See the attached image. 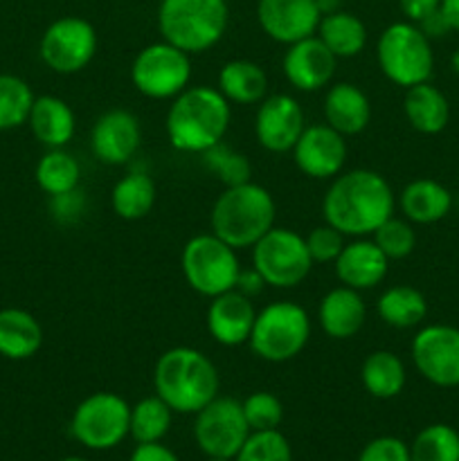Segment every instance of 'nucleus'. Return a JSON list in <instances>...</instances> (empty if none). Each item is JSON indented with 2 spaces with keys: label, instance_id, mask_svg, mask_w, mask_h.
I'll use <instances>...</instances> for the list:
<instances>
[{
  "label": "nucleus",
  "instance_id": "nucleus-39",
  "mask_svg": "<svg viewBox=\"0 0 459 461\" xmlns=\"http://www.w3.org/2000/svg\"><path fill=\"white\" fill-rule=\"evenodd\" d=\"M234 461H292V450L279 430L250 432Z\"/></svg>",
  "mask_w": 459,
  "mask_h": 461
},
{
  "label": "nucleus",
  "instance_id": "nucleus-14",
  "mask_svg": "<svg viewBox=\"0 0 459 461\" xmlns=\"http://www.w3.org/2000/svg\"><path fill=\"white\" fill-rule=\"evenodd\" d=\"M417 372L436 387L459 385V329L450 324H428L410 345Z\"/></svg>",
  "mask_w": 459,
  "mask_h": 461
},
{
  "label": "nucleus",
  "instance_id": "nucleus-10",
  "mask_svg": "<svg viewBox=\"0 0 459 461\" xmlns=\"http://www.w3.org/2000/svg\"><path fill=\"white\" fill-rule=\"evenodd\" d=\"M135 90L148 99H174L192 81V54L166 41L147 45L130 63Z\"/></svg>",
  "mask_w": 459,
  "mask_h": 461
},
{
  "label": "nucleus",
  "instance_id": "nucleus-41",
  "mask_svg": "<svg viewBox=\"0 0 459 461\" xmlns=\"http://www.w3.org/2000/svg\"><path fill=\"white\" fill-rule=\"evenodd\" d=\"M304 239L313 264H333L342 252V248H345V234H340L328 223L313 228L309 237Z\"/></svg>",
  "mask_w": 459,
  "mask_h": 461
},
{
  "label": "nucleus",
  "instance_id": "nucleus-48",
  "mask_svg": "<svg viewBox=\"0 0 459 461\" xmlns=\"http://www.w3.org/2000/svg\"><path fill=\"white\" fill-rule=\"evenodd\" d=\"M441 14H444L450 30L459 32V0H441Z\"/></svg>",
  "mask_w": 459,
  "mask_h": 461
},
{
  "label": "nucleus",
  "instance_id": "nucleus-36",
  "mask_svg": "<svg viewBox=\"0 0 459 461\" xmlns=\"http://www.w3.org/2000/svg\"><path fill=\"white\" fill-rule=\"evenodd\" d=\"M34 99L25 79L16 75H0V133L27 124Z\"/></svg>",
  "mask_w": 459,
  "mask_h": 461
},
{
  "label": "nucleus",
  "instance_id": "nucleus-44",
  "mask_svg": "<svg viewBox=\"0 0 459 461\" xmlns=\"http://www.w3.org/2000/svg\"><path fill=\"white\" fill-rule=\"evenodd\" d=\"M399 7L403 12L405 21L410 23H421L426 21L430 14L439 12L441 0H399Z\"/></svg>",
  "mask_w": 459,
  "mask_h": 461
},
{
  "label": "nucleus",
  "instance_id": "nucleus-11",
  "mask_svg": "<svg viewBox=\"0 0 459 461\" xmlns=\"http://www.w3.org/2000/svg\"><path fill=\"white\" fill-rule=\"evenodd\" d=\"M130 405L115 392H94L75 408L70 432L90 450H111L129 437Z\"/></svg>",
  "mask_w": 459,
  "mask_h": 461
},
{
  "label": "nucleus",
  "instance_id": "nucleus-8",
  "mask_svg": "<svg viewBox=\"0 0 459 461\" xmlns=\"http://www.w3.org/2000/svg\"><path fill=\"white\" fill-rule=\"evenodd\" d=\"M180 266L187 286L210 300L232 291L241 273L237 250L212 232L196 234L184 243Z\"/></svg>",
  "mask_w": 459,
  "mask_h": 461
},
{
  "label": "nucleus",
  "instance_id": "nucleus-21",
  "mask_svg": "<svg viewBox=\"0 0 459 461\" xmlns=\"http://www.w3.org/2000/svg\"><path fill=\"white\" fill-rule=\"evenodd\" d=\"M333 266H336V275L342 286H349L354 291H369L387 277L390 259L382 255L374 239L360 237L345 243Z\"/></svg>",
  "mask_w": 459,
  "mask_h": 461
},
{
  "label": "nucleus",
  "instance_id": "nucleus-17",
  "mask_svg": "<svg viewBox=\"0 0 459 461\" xmlns=\"http://www.w3.org/2000/svg\"><path fill=\"white\" fill-rule=\"evenodd\" d=\"M320 7L315 0H256V23L274 43L292 45L318 32Z\"/></svg>",
  "mask_w": 459,
  "mask_h": 461
},
{
  "label": "nucleus",
  "instance_id": "nucleus-30",
  "mask_svg": "<svg viewBox=\"0 0 459 461\" xmlns=\"http://www.w3.org/2000/svg\"><path fill=\"white\" fill-rule=\"evenodd\" d=\"M360 381H363L364 392L374 399H394L403 392L405 381H408V372L405 365L394 351L378 349L372 351L367 358L363 360L360 367Z\"/></svg>",
  "mask_w": 459,
  "mask_h": 461
},
{
  "label": "nucleus",
  "instance_id": "nucleus-4",
  "mask_svg": "<svg viewBox=\"0 0 459 461\" xmlns=\"http://www.w3.org/2000/svg\"><path fill=\"white\" fill-rule=\"evenodd\" d=\"M274 219L277 205L273 194L252 180L225 187L210 212L212 234L234 250L255 246L268 230L274 228Z\"/></svg>",
  "mask_w": 459,
  "mask_h": 461
},
{
  "label": "nucleus",
  "instance_id": "nucleus-25",
  "mask_svg": "<svg viewBox=\"0 0 459 461\" xmlns=\"http://www.w3.org/2000/svg\"><path fill=\"white\" fill-rule=\"evenodd\" d=\"M399 207L403 219L417 225H430L446 219L453 207V196L441 183L432 178H417L399 194Z\"/></svg>",
  "mask_w": 459,
  "mask_h": 461
},
{
  "label": "nucleus",
  "instance_id": "nucleus-28",
  "mask_svg": "<svg viewBox=\"0 0 459 461\" xmlns=\"http://www.w3.org/2000/svg\"><path fill=\"white\" fill-rule=\"evenodd\" d=\"M219 90L230 104H259L268 97V75L250 59H232L219 70Z\"/></svg>",
  "mask_w": 459,
  "mask_h": 461
},
{
  "label": "nucleus",
  "instance_id": "nucleus-33",
  "mask_svg": "<svg viewBox=\"0 0 459 461\" xmlns=\"http://www.w3.org/2000/svg\"><path fill=\"white\" fill-rule=\"evenodd\" d=\"M34 178L50 198L75 192L81 180L79 160L66 149H48L36 165Z\"/></svg>",
  "mask_w": 459,
  "mask_h": 461
},
{
  "label": "nucleus",
  "instance_id": "nucleus-34",
  "mask_svg": "<svg viewBox=\"0 0 459 461\" xmlns=\"http://www.w3.org/2000/svg\"><path fill=\"white\" fill-rule=\"evenodd\" d=\"M174 414V410L160 396H147L130 408L129 435L133 437L135 444H158L169 432Z\"/></svg>",
  "mask_w": 459,
  "mask_h": 461
},
{
  "label": "nucleus",
  "instance_id": "nucleus-29",
  "mask_svg": "<svg viewBox=\"0 0 459 461\" xmlns=\"http://www.w3.org/2000/svg\"><path fill=\"white\" fill-rule=\"evenodd\" d=\"M315 36L331 50L336 59L358 57L367 48V27L356 14L345 12V9L324 14L320 18Z\"/></svg>",
  "mask_w": 459,
  "mask_h": 461
},
{
  "label": "nucleus",
  "instance_id": "nucleus-38",
  "mask_svg": "<svg viewBox=\"0 0 459 461\" xmlns=\"http://www.w3.org/2000/svg\"><path fill=\"white\" fill-rule=\"evenodd\" d=\"M372 237L390 261L405 259L408 255H412L414 246H417V232H414L412 223L408 219H396L394 214L382 221Z\"/></svg>",
  "mask_w": 459,
  "mask_h": 461
},
{
  "label": "nucleus",
  "instance_id": "nucleus-26",
  "mask_svg": "<svg viewBox=\"0 0 459 461\" xmlns=\"http://www.w3.org/2000/svg\"><path fill=\"white\" fill-rule=\"evenodd\" d=\"M403 113L410 126L423 135L441 133L450 122L448 97L430 81L405 88Z\"/></svg>",
  "mask_w": 459,
  "mask_h": 461
},
{
  "label": "nucleus",
  "instance_id": "nucleus-51",
  "mask_svg": "<svg viewBox=\"0 0 459 461\" xmlns=\"http://www.w3.org/2000/svg\"><path fill=\"white\" fill-rule=\"evenodd\" d=\"M205 461H234V459H230V457H207Z\"/></svg>",
  "mask_w": 459,
  "mask_h": 461
},
{
  "label": "nucleus",
  "instance_id": "nucleus-40",
  "mask_svg": "<svg viewBox=\"0 0 459 461\" xmlns=\"http://www.w3.org/2000/svg\"><path fill=\"white\" fill-rule=\"evenodd\" d=\"M243 417H246L250 432L279 430L284 421V405L270 392H252L241 401Z\"/></svg>",
  "mask_w": 459,
  "mask_h": 461
},
{
  "label": "nucleus",
  "instance_id": "nucleus-52",
  "mask_svg": "<svg viewBox=\"0 0 459 461\" xmlns=\"http://www.w3.org/2000/svg\"><path fill=\"white\" fill-rule=\"evenodd\" d=\"M61 461H88V459H84V457H66V459H61Z\"/></svg>",
  "mask_w": 459,
  "mask_h": 461
},
{
  "label": "nucleus",
  "instance_id": "nucleus-15",
  "mask_svg": "<svg viewBox=\"0 0 459 461\" xmlns=\"http://www.w3.org/2000/svg\"><path fill=\"white\" fill-rule=\"evenodd\" d=\"M297 169L310 180H333L346 162V140L328 124H313L302 131L291 149Z\"/></svg>",
  "mask_w": 459,
  "mask_h": 461
},
{
  "label": "nucleus",
  "instance_id": "nucleus-1",
  "mask_svg": "<svg viewBox=\"0 0 459 461\" xmlns=\"http://www.w3.org/2000/svg\"><path fill=\"white\" fill-rule=\"evenodd\" d=\"M396 196L385 176L372 169L340 171L322 198L324 223L345 237H372L394 214Z\"/></svg>",
  "mask_w": 459,
  "mask_h": 461
},
{
  "label": "nucleus",
  "instance_id": "nucleus-19",
  "mask_svg": "<svg viewBox=\"0 0 459 461\" xmlns=\"http://www.w3.org/2000/svg\"><path fill=\"white\" fill-rule=\"evenodd\" d=\"M286 48L282 68L292 88L300 93H318L331 84L338 59L318 36L313 34Z\"/></svg>",
  "mask_w": 459,
  "mask_h": 461
},
{
  "label": "nucleus",
  "instance_id": "nucleus-3",
  "mask_svg": "<svg viewBox=\"0 0 459 461\" xmlns=\"http://www.w3.org/2000/svg\"><path fill=\"white\" fill-rule=\"evenodd\" d=\"M219 369L194 347H171L153 369V390L176 414H196L219 396Z\"/></svg>",
  "mask_w": 459,
  "mask_h": 461
},
{
  "label": "nucleus",
  "instance_id": "nucleus-6",
  "mask_svg": "<svg viewBox=\"0 0 459 461\" xmlns=\"http://www.w3.org/2000/svg\"><path fill=\"white\" fill-rule=\"evenodd\" d=\"M310 340V318L295 302H273L256 311L252 324V354L266 363H288L304 351Z\"/></svg>",
  "mask_w": 459,
  "mask_h": 461
},
{
  "label": "nucleus",
  "instance_id": "nucleus-5",
  "mask_svg": "<svg viewBox=\"0 0 459 461\" xmlns=\"http://www.w3.org/2000/svg\"><path fill=\"white\" fill-rule=\"evenodd\" d=\"M230 25L228 0H160L158 30L162 41L202 54L214 48Z\"/></svg>",
  "mask_w": 459,
  "mask_h": 461
},
{
  "label": "nucleus",
  "instance_id": "nucleus-37",
  "mask_svg": "<svg viewBox=\"0 0 459 461\" xmlns=\"http://www.w3.org/2000/svg\"><path fill=\"white\" fill-rule=\"evenodd\" d=\"M202 162H205V167L212 174H216V178H219L225 187H234V185H243L250 180L252 167L250 162H248V158L243 156V153L234 151V149L225 147L223 142L207 149V151L202 153Z\"/></svg>",
  "mask_w": 459,
  "mask_h": 461
},
{
  "label": "nucleus",
  "instance_id": "nucleus-13",
  "mask_svg": "<svg viewBox=\"0 0 459 461\" xmlns=\"http://www.w3.org/2000/svg\"><path fill=\"white\" fill-rule=\"evenodd\" d=\"M194 417V439L207 457L234 459L250 435L241 401L230 396H216Z\"/></svg>",
  "mask_w": 459,
  "mask_h": 461
},
{
  "label": "nucleus",
  "instance_id": "nucleus-32",
  "mask_svg": "<svg viewBox=\"0 0 459 461\" xmlns=\"http://www.w3.org/2000/svg\"><path fill=\"white\" fill-rule=\"evenodd\" d=\"M376 313L392 329H414L426 320L428 302L414 286H390L376 302Z\"/></svg>",
  "mask_w": 459,
  "mask_h": 461
},
{
  "label": "nucleus",
  "instance_id": "nucleus-9",
  "mask_svg": "<svg viewBox=\"0 0 459 461\" xmlns=\"http://www.w3.org/2000/svg\"><path fill=\"white\" fill-rule=\"evenodd\" d=\"M252 250V268L264 277L270 288H295L309 277L313 259L306 239L291 228H277L264 234Z\"/></svg>",
  "mask_w": 459,
  "mask_h": 461
},
{
  "label": "nucleus",
  "instance_id": "nucleus-46",
  "mask_svg": "<svg viewBox=\"0 0 459 461\" xmlns=\"http://www.w3.org/2000/svg\"><path fill=\"white\" fill-rule=\"evenodd\" d=\"M234 288H237L238 293H243V295L250 297V300H252V297H256L261 291H264L266 282L255 268H250V270H241V273H238L237 286H234Z\"/></svg>",
  "mask_w": 459,
  "mask_h": 461
},
{
  "label": "nucleus",
  "instance_id": "nucleus-18",
  "mask_svg": "<svg viewBox=\"0 0 459 461\" xmlns=\"http://www.w3.org/2000/svg\"><path fill=\"white\" fill-rule=\"evenodd\" d=\"M142 142L140 120L126 108H112L97 117L90 131V151L104 165H126Z\"/></svg>",
  "mask_w": 459,
  "mask_h": 461
},
{
  "label": "nucleus",
  "instance_id": "nucleus-23",
  "mask_svg": "<svg viewBox=\"0 0 459 461\" xmlns=\"http://www.w3.org/2000/svg\"><path fill=\"white\" fill-rule=\"evenodd\" d=\"M318 320L322 331L333 340H349L367 320V306L360 291L349 286H336L320 300Z\"/></svg>",
  "mask_w": 459,
  "mask_h": 461
},
{
  "label": "nucleus",
  "instance_id": "nucleus-45",
  "mask_svg": "<svg viewBox=\"0 0 459 461\" xmlns=\"http://www.w3.org/2000/svg\"><path fill=\"white\" fill-rule=\"evenodd\" d=\"M129 461H180L171 448H166L162 441L158 444H138L130 453Z\"/></svg>",
  "mask_w": 459,
  "mask_h": 461
},
{
  "label": "nucleus",
  "instance_id": "nucleus-42",
  "mask_svg": "<svg viewBox=\"0 0 459 461\" xmlns=\"http://www.w3.org/2000/svg\"><path fill=\"white\" fill-rule=\"evenodd\" d=\"M358 461H412L410 446L399 437H376L358 455Z\"/></svg>",
  "mask_w": 459,
  "mask_h": 461
},
{
  "label": "nucleus",
  "instance_id": "nucleus-22",
  "mask_svg": "<svg viewBox=\"0 0 459 461\" xmlns=\"http://www.w3.org/2000/svg\"><path fill=\"white\" fill-rule=\"evenodd\" d=\"M322 108L327 124L345 138L363 133L372 120V102L364 90L349 81H338L328 86Z\"/></svg>",
  "mask_w": 459,
  "mask_h": 461
},
{
  "label": "nucleus",
  "instance_id": "nucleus-2",
  "mask_svg": "<svg viewBox=\"0 0 459 461\" xmlns=\"http://www.w3.org/2000/svg\"><path fill=\"white\" fill-rule=\"evenodd\" d=\"M230 102L212 86H187L166 111V140L176 151L205 153L223 142L230 129Z\"/></svg>",
  "mask_w": 459,
  "mask_h": 461
},
{
  "label": "nucleus",
  "instance_id": "nucleus-43",
  "mask_svg": "<svg viewBox=\"0 0 459 461\" xmlns=\"http://www.w3.org/2000/svg\"><path fill=\"white\" fill-rule=\"evenodd\" d=\"M50 201H52L50 205H52L54 219L61 221V223H75L84 212V198H81L79 189L61 194V196H52Z\"/></svg>",
  "mask_w": 459,
  "mask_h": 461
},
{
  "label": "nucleus",
  "instance_id": "nucleus-7",
  "mask_svg": "<svg viewBox=\"0 0 459 461\" xmlns=\"http://www.w3.org/2000/svg\"><path fill=\"white\" fill-rule=\"evenodd\" d=\"M376 61L382 75L400 88L430 81L435 70V52L430 39L417 23L399 21L381 32L376 43Z\"/></svg>",
  "mask_w": 459,
  "mask_h": 461
},
{
  "label": "nucleus",
  "instance_id": "nucleus-47",
  "mask_svg": "<svg viewBox=\"0 0 459 461\" xmlns=\"http://www.w3.org/2000/svg\"><path fill=\"white\" fill-rule=\"evenodd\" d=\"M418 27H421V32L428 36V39H435V36H444V34H448V32H450V25L446 23L441 9H439V12L430 14L426 21L418 23Z\"/></svg>",
  "mask_w": 459,
  "mask_h": 461
},
{
  "label": "nucleus",
  "instance_id": "nucleus-50",
  "mask_svg": "<svg viewBox=\"0 0 459 461\" xmlns=\"http://www.w3.org/2000/svg\"><path fill=\"white\" fill-rule=\"evenodd\" d=\"M450 68H453L454 75H459V50H454L453 57H450Z\"/></svg>",
  "mask_w": 459,
  "mask_h": 461
},
{
  "label": "nucleus",
  "instance_id": "nucleus-24",
  "mask_svg": "<svg viewBox=\"0 0 459 461\" xmlns=\"http://www.w3.org/2000/svg\"><path fill=\"white\" fill-rule=\"evenodd\" d=\"M27 124L43 147L63 149L75 138L76 117L66 99L57 95H40L32 104Z\"/></svg>",
  "mask_w": 459,
  "mask_h": 461
},
{
  "label": "nucleus",
  "instance_id": "nucleus-35",
  "mask_svg": "<svg viewBox=\"0 0 459 461\" xmlns=\"http://www.w3.org/2000/svg\"><path fill=\"white\" fill-rule=\"evenodd\" d=\"M412 461H459V432L448 423L426 426L410 446Z\"/></svg>",
  "mask_w": 459,
  "mask_h": 461
},
{
  "label": "nucleus",
  "instance_id": "nucleus-20",
  "mask_svg": "<svg viewBox=\"0 0 459 461\" xmlns=\"http://www.w3.org/2000/svg\"><path fill=\"white\" fill-rule=\"evenodd\" d=\"M256 311L250 297L237 288L212 297L207 306L205 324L210 336L220 347H241L250 340Z\"/></svg>",
  "mask_w": 459,
  "mask_h": 461
},
{
  "label": "nucleus",
  "instance_id": "nucleus-12",
  "mask_svg": "<svg viewBox=\"0 0 459 461\" xmlns=\"http://www.w3.org/2000/svg\"><path fill=\"white\" fill-rule=\"evenodd\" d=\"M97 32L79 16L57 18L45 27L39 43L40 61L58 75H76L94 59Z\"/></svg>",
  "mask_w": 459,
  "mask_h": 461
},
{
  "label": "nucleus",
  "instance_id": "nucleus-31",
  "mask_svg": "<svg viewBox=\"0 0 459 461\" xmlns=\"http://www.w3.org/2000/svg\"><path fill=\"white\" fill-rule=\"evenodd\" d=\"M158 198L156 180L147 171H129L111 192V207L120 219L140 221L153 210Z\"/></svg>",
  "mask_w": 459,
  "mask_h": 461
},
{
  "label": "nucleus",
  "instance_id": "nucleus-27",
  "mask_svg": "<svg viewBox=\"0 0 459 461\" xmlns=\"http://www.w3.org/2000/svg\"><path fill=\"white\" fill-rule=\"evenodd\" d=\"M43 345V327L22 309L0 311V356L7 360H27Z\"/></svg>",
  "mask_w": 459,
  "mask_h": 461
},
{
  "label": "nucleus",
  "instance_id": "nucleus-49",
  "mask_svg": "<svg viewBox=\"0 0 459 461\" xmlns=\"http://www.w3.org/2000/svg\"><path fill=\"white\" fill-rule=\"evenodd\" d=\"M320 7V14H331V12H338L340 9V0H315Z\"/></svg>",
  "mask_w": 459,
  "mask_h": 461
},
{
  "label": "nucleus",
  "instance_id": "nucleus-16",
  "mask_svg": "<svg viewBox=\"0 0 459 461\" xmlns=\"http://www.w3.org/2000/svg\"><path fill=\"white\" fill-rule=\"evenodd\" d=\"M306 129L304 108L291 95H270L259 102L255 115V138L270 153H286Z\"/></svg>",
  "mask_w": 459,
  "mask_h": 461
}]
</instances>
